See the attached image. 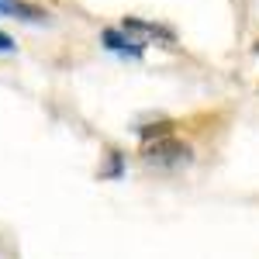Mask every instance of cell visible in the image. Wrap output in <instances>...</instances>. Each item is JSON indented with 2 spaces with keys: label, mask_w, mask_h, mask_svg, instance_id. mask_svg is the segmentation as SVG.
<instances>
[{
  "label": "cell",
  "mask_w": 259,
  "mask_h": 259,
  "mask_svg": "<svg viewBox=\"0 0 259 259\" xmlns=\"http://www.w3.org/2000/svg\"><path fill=\"white\" fill-rule=\"evenodd\" d=\"M0 18H18L28 24H41L49 21V11H41L38 4H28V0H0Z\"/></svg>",
  "instance_id": "277c9868"
},
{
  "label": "cell",
  "mask_w": 259,
  "mask_h": 259,
  "mask_svg": "<svg viewBox=\"0 0 259 259\" xmlns=\"http://www.w3.org/2000/svg\"><path fill=\"white\" fill-rule=\"evenodd\" d=\"M100 41H104L107 52L124 56V59H142V56H145V41H139L135 35H128L124 28H104V31H100Z\"/></svg>",
  "instance_id": "3957f363"
},
{
  "label": "cell",
  "mask_w": 259,
  "mask_h": 259,
  "mask_svg": "<svg viewBox=\"0 0 259 259\" xmlns=\"http://www.w3.org/2000/svg\"><path fill=\"white\" fill-rule=\"evenodd\" d=\"M256 52H259V41H256Z\"/></svg>",
  "instance_id": "ba28073f"
},
{
  "label": "cell",
  "mask_w": 259,
  "mask_h": 259,
  "mask_svg": "<svg viewBox=\"0 0 259 259\" xmlns=\"http://www.w3.org/2000/svg\"><path fill=\"white\" fill-rule=\"evenodd\" d=\"M121 28L128 31V35H135L139 41H162V45H177V31L169 28V24H159V21H145V18H135V14H128V18L121 21Z\"/></svg>",
  "instance_id": "7a4b0ae2"
},
{
  "label": "cell",
  "mask_w": 259,
  "mask_h": 259,
  "mask_svg": "<svg viewBox=\"0 0 259 259\" xmlns=\"http://www.w3.org/2000/svg\"><path fill=\"white\" fill-rule=\"evenodd\" d=\"M173 132H177V121H159V124H142V128H139V135L145 142L162 139V135H173Z\"/></svg>",
  "instance_id": "5b68a950"
},
{
  "label": "cell",
  "mask_w": 259,
  "mask_h": 259,
  "mask_svg": "<svg viewBox=\"0 0 259 259\" xmlns=\"http://www.w3.org/2000/svg\"><path fill=\"white\" fill-rule=\"evenodd\" d=\"M0 52H14V38L7 31H0Z\"/></svg>",
  "instance_id": "52a82bcc"
},
{
  "label": "cell",
  "mask_w": 259,
  "mask_h": 259,
  "mask_svg": "<svg viewBox=\"0 0 259 259\" xmlns=\"http://www.w3.org/2000/svg\"><path fill=\"white\" fill-rule=\"evenodd\" d=\"M190 159H194V149L183 139H177V135L152 139L142 149V162L145 166H159V169H177V166H187Z\"/></svg>",
  "instance_id": "6da1fadb"
},
{
  "label": "cell",
  "mask_w": 259,
  "mask_h": 259,
  "mask_svg": "<svg viewBox=\"0 0 259 259\" xmlns=\"http://www.w3.org/2000/svg\"><path fill=\"white\" fill-rule=\"evenodd\" d=\"M121 162H124V159H121V152H111V166L100 169V177H114V180H118L121 177Z\"/></svg>",
  "instance_id": "8992f818"
}]
</instances>
